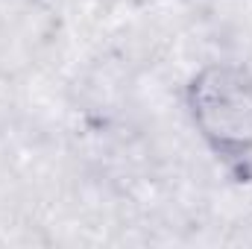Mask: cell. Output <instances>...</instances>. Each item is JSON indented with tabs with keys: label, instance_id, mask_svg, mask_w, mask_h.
I'll return each mask as SVG.
<instances>
[{
	"label": "cell",
	"instance_id": "obj_1",
	"mask_svg": "<svg viewBox=\"0 0 252 249\" xmlns=\"http://www.w3.org/2000/svg\"><path fill=\"white\" fill-rule=\"evenodd\" d=\"M188 109L205 144L241 158L252 153V70L235 62L205 64L188 85Z\"/></svg>",
	"mask_w": 252,
	"mask_h": 249
}]
</instances>
